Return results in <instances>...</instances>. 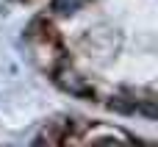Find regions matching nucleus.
<instances>
[{
	"label": "nucleus",
	"mask_w": 158,
	"mask_h": 147,
	"mask_svg": "<svg viewBox=\"0 0 158 147\" xmlns=\"http://www.w3.org/2000/svg\"><path fill=\"white\" fill-rule=\"evenodd\" d=\"M81 6H83V0H53L50 3V11L58 14V17H67V14H75Z\"/></svg>",
	"instance_id": "f03ea898"
},
{
	"label": "nucleus",
	"mask_w": 158,
	"mask_h": 147,
	"mask_svg": "<svg viewBox=\"0 0 158 147\" xmlns=\"http://www.w3.org/2000/svg\"><path fill=\"white\" fill-rule=\"evenodd\" d=\"M58 86L67 89V92L75 94V97H92V94H94V92L89 89V83H86L78 72H72V69H61V72H58Z\"/></svg>",
	"instance_id": "f257e3e1"
},
{
	"label": "nucleus",
	"mask_w": 158,
	"mask_h": 147,
	"mask_svg": "<svg viewBox=\"0 0 158 147\" xmlns=\"http://www.w3.org/2000/svg\"><path fill=\"white\" fill-rule=\"evenodd\" d=\"M108 106H111V111H119V114H133V111H136V103H131V100H119V97H114Z\"/></svg>",
	"instance_id": "7ed1b4c3"
}]
</instances>
